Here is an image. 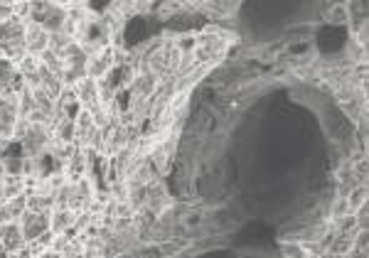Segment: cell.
I'll list each match as a JSON object with an SVG mask.
<instances>
[{
  "instance_id": "cell-16",
  "label": "cell",
  "mask_w": 369,
  "mask_h": 258,
  "mask_svg": "<svg viewBox=\"0 0 369 258\" xmlns=\"http://www.w3.org/2000/svg\"><path fill=\"white\" fill-rule=\"evenodd\" d=\"M12 3H0V25L8 20H12Z\"/></svg>"
},
{
  "instance_id": "cell-15",
  "label": "cell",
  "mask_w": 369,
  "mask_h": 258,
  "mask_svg": "<svg viewBox=\"0 0 369 258\" xmlns=\"http://www.w3.org/2000/svg\"><path fill=\"white\" fill-rule=\"evenodd\" d=\"M330 20H332V22H337V25H345V22H350V12H348V8H345V6L332 8V10H330Z\"/></svg>"
},
{
  "instance_id": "cell-12",
  "label": "cell",
  "mask_w": 369,
  "mask_h": 258,
  "mask_svg": "<svg viewBox=\"0 0 369 258\" xmlns=\"http://www.w3.org/2000/svg\"><path fill=\"white\" fill-rule=\"evenodd\" d=\"M72 44H74V37L72 35H66L64 30H60V33H50V52H55L57 57L64 55Z\"/></svg>"
},
{
  "instance_id": "cell-9",
  "label": "cell",
  "mask_w": 369,
  "mask_h": 258,
  "mask_svg": "<svg viewBox=\"0 0 369 258\" xmlns=\"http://www.w3.org/2000/svg\"><path fill=\"white\" fill-rule=\"evenodd\" d=\"M77 212H72V209H62V207H55L50 212V231L52 234H72L74 237V226H77Z\"/></svg>"
},
{
  "instance_id": "cell-11",
  "label": "cell",
  "mask_w": 369,
  "mask_h": 258,
  "mask_svg": "<svg viewBox=\"0 0 369 258\" xmlns=\"http://www.w3.org/2000/svg\"><path fill=\"white\" fill-rule=\"evenodd\" d=\"M25 194V177L22 175H3V202H10Z\"/></svg>"
},
{
  "instance_id": "cell-14",
  "label": "cell",
  "mask_w": 369,
  "mask_h": 258,
  "mask_svg": "<svg viewBox=\"0 0 369 258\" xmlns=\"http://www.w3.org/2000/svg\"><path fill=\"white\" fill-rule=\"evenodd\" d=\"M345 214H352L348 207V199L345 197H335V202H332V209H330V219H340V216Z\"/></svg>"
},
{
  "instance_id": "cell-8",
  "label": "cell",
  "mask_w": 369,
  "mask_h": 258,
  "mask_svg": "<svg viewBox=\"0 0 369 258\" xmlns=\"http://www.w3.org/2000/svg\"><path fill=\"white\" fill-rule=\"evenodd\" d=\"M47 50H50V33L28 20L25 22V52L33 57H39Z\"/></svg>"
},
{
  "instance_id": "cell-18",
  "label": "cell",
  "mask_w": 369,
  "mask_h": 258,
  "mask_svg": "<svg viewBox=\"0 0 369 258\" xmlns=\"http://www.w3.org/2000/svg\"><path fill=\"white\" fill-rule=\"evenodd\" d=\"M195 224H199V214H190L188 221H185V226H195Z\"/></svg>"
},
{
  "instance_id": "cell-3",
  "label": "cell",
  "mask_w": 369,
  "mask_h": 258,
  "mask_svg": "<svg viewBox=\"0 0 369 258\" xmlns=\"http://www.w3.org/2000/svg\"><path fill=\"white\" fill-rule=\"evenodd\" d=\"M28 20L47 30V33H60L66 22V8L60 6V3H33Z\"/></svg>"
},
{
  "instance_id": "cell-7",
  "label": "cell",
  "mask_w": 369,
  "mask_h": 258,
  "mask_svg": "<svg viewBox=\"0 0 369 258\" xmlns=\"http://www.w3.org/2000/svg\"><path fill=\"white\" fill-rule=\"evenodd\" d=\"M17 224H20L25 241H35V239H39L42 234H47V231H50V214H35V212H25Z\"/></svg>"
},
{
  "instance_id": "cell-13",
  "label": "cell",
  "mask_w": 369,
  "mask_h": 258,
  "mask_svg": "<svg viewBox=\"0 0 369 258\" xmlns=\"http://www.w3.org/2000/svg\"><path fill=\"white\" fill-rule=\"evenodd\" d=\"M345 199H348L350 212L354 214V212H357V209L362 207V204H367V185H354Z\"/></svg>"
},
{
  "instance_id": "cell-17",
  "label": "cell",
  "mask_w": 369,
  "mask_h": 258,
  "mask_svg": "<svg viewBox=\"0 0 369 258\" xmlns=\"http://www.w3.org/2000/svg\"><path fill=\"white\" fill-rule=\"evenodd\" d=\"M342 258H367V253H364V251H354V248H352V251L345 253Z\"/></svg>"
},
{
  "instance_id": "cell-1",
  "label": "cell",
  "mask_w": 369,
  "mask_h": 258,
  "mask_svg": "<svg viewBox=\"0 0 369 258\" xmlns=\"http://www.w3.org/2000/svg\"><path fill=\"white\" fill-rule=\"evenodd\" d=\"M229 39H234L229 33L219 28H207L202 35L197 37V47H195V57H197V64L199 66H215L219 64L222 59L226 57V50H229Z\"/></svg>"
},
{
  "instance_id": "cell-5",
  "label": "cell",
  "mask_w": 369,
  "mask_h": 258,
  "mask_svg": "<svg viewBox=\"0 0 369 258\" xmlns=\"http://www.w3.org/2000/svg\"><path fill=\"white\" fill-rule=\"evenodd\" d=\"M158 86H160V79L153 72H148V69H141L131 84V104L128 106L150 101L155 96V91H158Z\"/></svg>"
},
{
  "instance_id": "cell-10",
  "label": "cell",
  "mask_w": 369,
  "mask_h": 258,
  "mask_svg": "<svg viewBox=\"0 0 369 258\" xmlns=\"http://www.w3.org/2000/svg\"><path fill=\"white\" fill-rule=\"evenodd\" d=\"M0 243H3V251L8 253H15L17 248L25 246V237H22V229L17 221H10V224L0 226Z\"/></svg>"
},
{
  "instance_id": "cell-6",
  "label": "cell",
  "mask_w": 369,
  "mask_h": 258,
  "mask_svg": "<svg viewBox=\"0 0 369 258\" xmlns=\"http://www.w3.org/2000/svg\"><path fill=\"white\" fill-rule=\"evenodd\" d=\"M72 91L77 93V99H79V104H82V109L89 111V113H94L99 106H104V104H101V99H99V82H96V79H91V77L79 79V82L72 86Z\"/></svg>"
},
{
  "instance_id": "cell-4",
  "label": "cell",
  "mask_w": 369,
  "mask_h": 258,
  "mask_svg": "<svg viewBox=\"0 0 369 258\" xmlns=\"http://www.w3.org/2000/svg\"><path fill=\"white\" fill-rule=\"evenodd\" d=\"M116 52L118 47H114V44H106V47H101L99 52H94V55H89V62H87V77L91 79H104L109 77L111 72H114V66H116Z\"/></svg>"
},
{
  "instance_id": "cell-2",
  "label": "cell",
  "mask_w": 369,
  "mask_h": 258,
  "mask_svg": "<svg viewBox=\"0 0 369 258\" xmlns=\"http://www.w3.org/2000/svg\"><path fill=\"white\" fill-rule=\"evenodd\" d=\"M25 22L28 20H12L0 25V57L3 59H20L25 55Z\"/></svg>"
}]
</instances>
